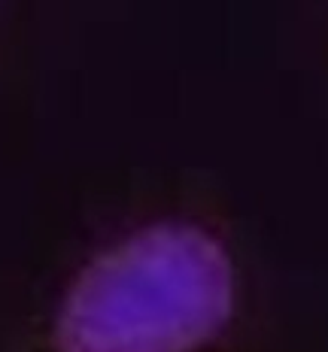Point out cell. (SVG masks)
Here are the masks:
<instances>
[{
	"instance_id": "6da1fadb",
	"label": "cell",
	"mask_w": 328,
	"mask_h": 352,
	"mask_svg": "<svg viewBox=\"0 0 328 352\" xmlns=\"http://www.w3.org/2000/svg\"><path fill=\"white\" fill-rule=\"evenodd\" d=\"M237 310L228 243L195 219H158L85 261L58 307L61 352H195Z\"/></svg>"
}]
</instances>
